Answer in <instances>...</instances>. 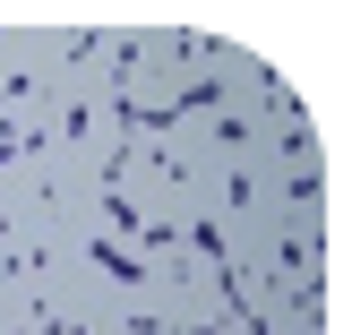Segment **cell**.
Masks as SVG:
<instances>
[{
	"mask_svg": "<svg viewBox=\"0 0 352 335\" xmlns=\"http://www.w3.org/2000/svg\"><path fill=\"white\" fill-rule=\"evenodd\" d=\"M189 86H198V103L223 120V129H258V120L284 112V78H275L258 52L241 43H215V34H198V52H189Z\"/></svg>",
	"mask_w": 352,
	"mask_h": 335,
	"instance_id": "obj_2",
	"label": "cell"
},
{
	"mask_svg": "<svg viewBox=\"0 0 352 335\" xmlns=\"http://www.w3.org/2000/svg\"><path fill=\"white\" fill-rule=\"evenodd\" d=\"M69 138H78V147L95 155L103 172H112V164H120V138H129V112H120V103H103V112H78V120H69Z\"/></svg>",
	"mask_w": 352,
	"mask_h": 335,
	"instance_id": "obj_8",
	"label": "cell"
},
{
	"mask_svg": "<svg viewBox=\"0 0 352 335\" xmlns=\"http://www.w3.org/2000/svg\"><path fill=\"white\" fill-rule=\"evenodd\" d=\"M250 327L258 335H327V301H267Z\"/></svg>",
	"mask_w": 352,
	"mask_h": 335,
	"instance_id": "obj_11",
	"label": "cell"
},
{
	"mask_svg": "<svg viewBox=\"0 0 352 335\" xmlns=\"http://www.w3.org/2000/svg\"><path fill=\"white\" fill-rule=\"evenodd\" d=\"M129 327H138V318H129V301H120V275H112V284H103V301L86 310V327H78V335H129Z\"/></svg>",
	"mask_w": 352,
	"mask_h": 335,
	"instance_id": "obj_12",
	"label": "cell"
},
{
	"mask_svg": "<svg viewBox=\"0 0 352 335\" xmlns=\"http://www.w3.org/2000/svg\"><path fill=\"white\" fill-rule=\"evenodd\" d=\"M189 52H198V34L172 26V17H146V26H129V52H120V112L129 120H172L181 103H198V86H189Z\"/></svg>",
	"mask_w": 352,
	"mask_h": 335,
	"instance_id": "obj_1",
	"label": "cell"
},
{
	"mask_svg": "<svg viewBox=\"0 0 352 335\" xmlns=\"http://www.w3.org/2000/svg\"><path fill=\"white\" fill-rule=\"evenodd\" d=\"M284 250H327V198L318 189H292L284 198Z\"/></svg>",
	"mask_w": 352,
	"mask_h": 335,
	"instance_id": "obj_9",
	"label": "cell"
},
{
	"mask_svg": "<svg viewBox=\"0 0 352 335\" xmlns=\"http://www.w3.org/2000/svg\"><path fill=\"white\" fill-rule=\"evenodd\" d=\"M155 147H164L172 181H232V129L206 103H181L172 120H155Z\"/></svg>",
	"mask_w": 352,
	"mask_h": 335,
	"instance_id": "obj_4",
	"label": "cell"
},
{
	"mask_svg": "<svg viewBox=\"0 0 352 335\" xmlns=\"http://www.w3.org/2000/svg\"><path fill=\"white\" fill-rule=\"evenodd\" d=\"M0 95H9V78H0Z\"/></svg>",
	"mask_w": 352,
	"mask_h": 335,
	"instance_id": "obj_15",
	"label": "cell"
},
{
	"mask_svg": "<svg viewBox=\"0 0 352 335\" xmlns=\"http://www.w3.org/2000/svg\"><path fill=\"white\" fill-rule=\"evenodd\" d=\"M129 335H181V327H129Z\"/></svg>",
	"mask_w": 352,
	"mask_h": 335,
	"instance_id": "obj_13",
	"label": "cell"
},
{
	"mask_svg": "<svg viewBox=\"0 0 352 335\" xmlns=\"http://www.w3.org/2000/svg\"><path fill=\"white\" fill-rule=\"evenodd\" d=\"M34 335H60V327H34Z\"/></svg>",
	"mask_w": 352,
	"mask_h": 335,
	"instance_id": "obj_14",
	"label": "cell"
},
{
	"mask_svg": "<svg viewBox=\"0 0 352 335\" xmlns=\"http://www.w3.org/2000/svg\"><path fill=\"white\" fill-rule=\"evenodd\" d=\"M26 206H43V164H34V147H9L0 155V224H17Z\"/></svg>",
	"mask_w": 352,
	"mask_h": 335,
	"instance_id": "obj_7",
	"label": "cell"
},
{
	"mask_svg": "<svg viewBox=\"0 0 352 335\" xmlns=\"http://www.w3.org/2000/svg\"><path fill=\"white\" fill-rule=\"evenodd\" d=\"M43 138H69V120L52 112L34 86H9V95H0V147H43Z\"/></svg>",
	"mask_w": 352,
	"mask_h": 335,
	"instance_id": "obj_6",
	"label": "cell"
},
{
	"mask_svg": "<svg viewBox=\"0 0 352 335\" xmlns=\"http://www.w3.org/2000/svg\"><path fill=\"white\" fill-rule=\"evenodd\" d=\"M78 43H86L78 17H9V26H0V78L9 86H43Z\"/></svg>",
	"mask_w": 352,
	"mask_h": 335,
	"instance_id": "obj_5",
	"label": "cell"
},
{
	"mask_svg": "<svg viewBox=\"0 0 352 335\" xmlns=\"http://www.w3.org/2000/svg\"><path fill=\"white\" fill-rule=\"evenodd\" d=\"M112 206H120V224H138V233H164V206H172V164H164V147H155V120H129V138H120V164H112Z\"/></svg>",
	"mask_w": 352,
	"mask_h": 335,
	"instance_id": "obj_3",
	"label": "cell"
},
{
	"mask_svg": "<svg viewBox=\"0 0 352 335\" xmlns=\"http://www.w3.org/2000/svg\"><path fill=\"white\" fill-rule=\"evenodd\" d=\"M34 275L26 267H0V335H34Z\"/></svg>",
	"mask_w": 352,
	"mask_h": 335,
	"instance_id": "obj_10",
	"label": "cell"
}]
</instances>
